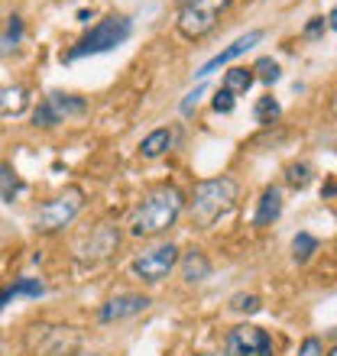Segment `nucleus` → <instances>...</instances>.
Masks as SVG:
<instances>
[{
  "label": "nucleus",
  "mask_w": 337,
  "mask_h": 356,
  "mask_svg": "<svg viewBox=\"0 0 337 356\" xmlns=\"http://www.w3.org/2000/svg\"><path fill=\"white\" fill-rule=\"evenodd\" d=\"M182 207H185V197L175 185H159L152 188L150 195H143V201L133 207L130 214V236H140V240H150V236H162L166 230L175 227V220L182 217Z\"/></svg>",
  "instance_id": "nucleus-1"
},
{
  "label": "nucleus",
  "mask_w": 337,
  "mask_h": 356,
  "mask_svg": "<svg viewBox=\"0 0 337 356\" xmlns=\"http://www.w3.org/2000/svg\"><path fill=\"white\" fill-rule=\"evenodd\" d=\"M237 197H240V185L234 178L217 175V178H201L191 188L188 197V217L198 230H211V227L234 211Z\"/></svg>",
  "instance_id": "nucleus-2"
},
{
  "label": "nucleus",
  "mask_w": 337,
  "mask_h": 356,
  "mask_svg": "<svg viewBox=\"0 0 337 356\" xmlns=\"http://www.w3.org/2000/svg\"><path fill=\"white\" fill-rule=\"evenodd\" d=\"M133 33V19L127 13H107L104 19H97L75 46L62 52V62H78V58H88V56H104L111 49L123 46Z\"/></svg>",
  "instance_id": "nucleus-3"
},
{
  "label": "nucleus",
  "mask_w": 337,
  "mask_h": 356,
  "mask_svg": "<svg viewBox=\"0 0 337 356\" xmlns=\"http://www.w3.org/2000/svg\"><path fill=\"white\" fill-rule=\"evenodd\" d=\"M84 211V191L78 185H68L62 188L56 197H49L42 204L36 207L33 214V230L42 236H52V234H62L65 227L75 224V217Z\"/></svg>",
  "instance_id": "nucleus-4"
},
{
  "label": "nucleus",
  "mask_w": 337,
  "mask_h": 356,
  "mask_svg": "<svg viewBox=\"0 0 337 356\" xmlns=\"http://www.w3.org/2000/svg\"><path fill=\"white\" fill-rule=\"evenodd\" d=\"M234 0H188L185 7L178 10V36L188 42H201L205 36L214 33V26L221 23V17L227 13Z\"/></svg>",
  "instance_id": "nucleus-5"
},
{
  "label": "nucleus",
  "mask_w": 337,
  "mask_h": 356,
  "mask_svg": "<svg viewBox=\"0 0 337 356\" xmlns=\"http://www.w3.org/2000/svg\"><path fill=\"white\" fill-rule=\"evenodd\" d=\"M29 356H75L81 353V334L68 324H36L26 334Z\"/></svg>",
  "instance_id": "nucleus-6"
},
{
  "label": "nucleus",
  "mask_w": 337,
  "mask_h": 356,
  "mask_svg": "<svg viewBox=\"0 0 337 356\" xmlns=\"http://www.w3.org/2000/svg\"><path fill=\"white\" fill-rule=\"evenodd\" d=\"M175 266H178V246L156 243L133 256L130 272H133V279H140L143 285H159L162 279H168V272L175 269Z\"/></svg>",
  "instance_id": "nucleus-7"
},
{
  "label": "nucleus",
  "mask_w": 337,
  "mask_h": 356,
  "mask_svg": "<svg viewBox=\"0 0 337 356\" xmlns=\"http://www.w3.org/2000/svg\"><path fill=\"white\" fill-rule=\"evenodd\" d=\"M117 246H120V230L113 224H94L88 234L81 236L75 243V256L81 263H104V259H111L117 253Z\"/></svg>",
  "instance_id": "nucleus-8"
},
{
  "label": "nucleus",
  "mask_w": 337,
  "mask_h": 356,
  "mask_svg": "<svg viewBox=\"0 0 337 356\" xmlns=\"http://www.w3.org/2000/svg\"><path fill=\"white\" fill-rule=\"evenodd\" d=\"M224 356H272V337L262 327L240 324L227 334Z\"/></svg>",
  "instance_id": "nucleus-9"
},
{
  "label": "nucleus",
  "mask_w": 337,
  "mask_h": 356,
  "mask_svg": "<svg viewBox=\"0 0 337 356\" xmlns=\"http://www.w3.org/2000/svg\"><path fill=\"white\" fill-rule=\"evenodd\" d=\"M150 305H152L150 295H143V291H123V295H113V298H107L101 308H97V321H101V324H117V321L143 314Z\"/></svg>",
  "instance_id": "nucleus-10"
},
{
  "label": "nucleus",
  "mask_w": 337,
  "mask_h": 356,
  "mask_svg": "<svg viewBox=\"0 0 337 356\" xmlns=\"http://www.w3.org/2000/svg\"><path fill=\"white\" fill-rule=\"evenodd\" d=\"M260 39H262V29H250V33H246V36L234 39V42H230V46H227L224 52H217L214 58H207L205 65L198 68V78H207V75H214L217 68H221V65H227V62H234L237 56H244L246 49H250V46H256V42H260Z\"/></svg>",
  "instance_id": "nucleus-11"
},
{
  "label": "nucleus",
  "mask_w": 337,
  "mask_h": 356,
  "mask_svg": "<svg viewBox=\"0 0 337 356\" xmlns=\"http://www.w3.org/2000/svg\"><path fill=\"white\" fill-rule=\"evenodd\" d=\"M46 295V285L39 279H29V275H23V279H13L10 285H3L0 289V311L7 308L13 298H42Z\"/></svg>",
  "instance_id": "nucleus-12"
},
{
  "label": "nucleus",
  "mask_w": 337,
  "mask_h": 356,
  "mask_svg": "<svg viewBox=\"0 0 337 356\" xmlns=\"http://www.w3.org/2000/svg\"><path fill=\"white\" fill-rule=\"evenodd\" d=\"M42 101L56 111V117L62 123H65L68 117H81V113L88 111V101H84V97H78V94H65V91H49Z\"/></svg>",
  "instance_id": "nucleus-13"
},
{
  "label": "nucleus",
  "mask_w": 337,
  "mask_h": 356,
  "mask_svg": "<svg viewBox=\"0 0 337 356\" xmlns=\"http://www.w3.org/2000/svg\"><path fill=\"white\" fill-rule=\"evenodd\" d=\"M178 269H182V279L188 285H195V282H205L211 275V263H207V256L201 250H188V253L178 256Z\"/></svg>",
  "instance_id": "nucleus-14"
},
{
  "label": "nucleus",
  "mask_w": 337,
  "mask_h": 356,
  "mask_svg": "<svg viewBox=\"0 0 337 356\" xmlns=\"http://www.w3.org/2000/svg\"><path fill=\"white\" fill-rule=\"evenodd\" d=\"M282 214V191L279 188H266L256 201V217H253V224L256 227H269L272 220H279Z\"/></svg>",
  "instance_id": "nucleus-15"
},
{
  "label": "nucleus",
  "mask_w": 337,
  "mask_h": 356,
  "mask_svg": "<svg viewBox=\"0 0 337 356\" xmlns=\"http://www.w3.org/2000/svg\"><path fill=\"white\" fill-rule=\"evenodd\" d=\"M29 107V91L23 85H0V117H19Z\"/></svg>",
  "instance_id": "nucleus-16"
},
{
  "label": "nucleus",
  "mask_w": 337,
  "mask_h": 356,
  "mask_svg": "<svg viewBox=\"0 0 337 356\" xmlns=\"http://www.w3.org/2000/svg\"><path fill=\"white\" fill-rule=\"evenodd\" d=\"M26 36V23L19 13H10L3 19V26H0V56H10V52H17L19 42Z\"/></svg>",
  "instance_id": "nucleus-17"
},
{
  "label": "nucleus",
  "mask_w": 337,
  "mask_h": 356,
  "mask_svg": "<svg viewBox=\"0 0 337 356\" xmlns=\"http://www.w3.org/2000/svg\"><path fill=\"white\" fill-rule=\"evenodd\" d=\"M172 143H175V133L168 130V127H159V130H152L150 136H143L140 143V156L143 159H159L172 149Z\"/></svg>",
  "instance_id": "nucleus-18"
},
{
  "label": "nucleus",
  "mask_w": 337,
  "mask_h": 356,
  "mask_svg": "<svg viewBox=\"0 0 337 356\" xmlns=\"http://www.w3.org/2000/svg\"><path fill=\"white\" fill-rule=\"evenodd\" d=\"M23 191V178L17 175V169L10 162H0V197L3 201H17Z\"/></svg>",
  "instance_id": "nucleus-19"
},
{
  "label": "nucleus",
  "mask_w": 337,
  "mask_h": 356,
  "mask_svg": "<svg viewBox=\"0 0 337 356\" xmlns=\"http://www.w3.org/2000/svg\"><path fill=\"white\" fill-rule=\"evenodd\" d=\"M253 81H256V75H253V68H230L224 75V91L230 94H246L253 88Z\"/></svg>",
  "instance_id": "nucleus-20"
},
{
  "label": "nucleus",
  "mask_w": 337,
  "mask_h": 356,
  "mask_svg": "<svg viewBox=\"0 0 337 356\" xmlns=\"http://www.w3.org/2000/svg\"><path fill=\"white\" fill-rule=\"evenodd\" d=\"M253 75H256V81H262V85H276L282 78V72H279V62L276 58H269V56H262L256 65H253Z\"/></svg>",
  "instance_id": "nucleus-21"
},
{
  "label": "nucleus",
  "mask_w": 337,
  "mask_h": 356,
  "mask_svg": "<svg viewBox=\"0 0 337 356\" xmlns=\"http://www.w3.org/2000/svg\"><path fill=\"white\" fill-rule=\"evenodd\" d=\"M279 101L272 97V94H266V97H260L256 101V111H253V117H256V123H272V120H279Z\"/></svg>",
  "instance_id": "nucleus-22"
},
{
  "label": "nucleus",
  "mask_w": 337,
  "mask_h": 356,
  "mask_svg": "<svg viewBox=\"0 0 337 356\" xmlns=\"http://www.w3.org/2000/svg\"><path fill=\"white\" fill-rule=\"evenodd\" d=\"M315 250H318V240H315L311 234H299L295 240H292V256H295L299 263H308Z\"/></svg>",
  "instance_id": "nucleus-23"
},
{
  "label": "nucleus",
  "mask_w": 337,
  "mask_h": 356,
  "mask_svg": "<svg viewBox=\"0 0 337 356\" xmlns=\"http://www.w3.org/2000/svg\"><path fill=\"white\" fill-rule=\"evenodd\" d=\"M285 181H289L292 188H308L311 165L308 162H295V165H289V169H285Z\"/></svg>",
  "instance_id": "nucleus-24"
},
{
  "label": "nucleus",
  "mask_w": 337,
  "mask_h": 356,
  "mask_svg": "<svg viewBox=\"0 0 337 356\" xmlns=\"http://www.w3.org/2000/svg\"><path fill=\"white\" fill-rule=\"evenodd\" d=\"M230 308L246 311V314H256V311L262 308V301L256 298V295H234V298H230Z\"/></svg>",
  "instance_id": "nucleus-25"
},
{
  "label": "nucleus",
  "mask_w": 337,
  "mask_h": 356,
  "mask_svg": "<svg viewBox=\"0 0 337 356\" xmlns=\"http://www.w3.org/2000/svg\"><path fill=\"white\" fill-rule=\"evenodd\" d=\"M211 107H214L217 113H230V111H234V94L221 88V91L214 94V101H211Z\"/></svg>",
  "instance_id": "nucleus-26"
},
{
  "label": "nucleus",
  "mask_w": 337,
  "mask_h": 356,
  "mask_svg": "<svg viewBox=\"0 0 337 356\" xmlns=\"http://www.w3.org/2000/svg\"><path fill=\"white\" fill-rule=\"evenodd\" d=\"M205 91H207V85H198L195 91H188V94H185V101H182V113H191V107H195L198 97H201Z\"/></svg>",
  "instance_id": "nucleus-27"
},
{
  "label": "nucleus",
  "mask_w": 337,
  "mask_h": 356,
  "mask_svg": "<svg viewBox=\"0 0 337 356\" xmlns=\"http://www.w3.org/2000/svg\"><path fill=\"white\" fill-rule=\"evenodd\" d=\"M324 350H321V340L318 337H308L305 343H301V353L299 356H321Z\"/></svg>",
  "instance_id": "nucleus-28"
},
{
  "label": "nucleus",
  "mask_w": 337,
  "mask_h": 356,
  "mask_svg": "<svg viewBox=\"0 0 337 356\" xmlns=\"http://www.w3.org/2000/svg\"><path fill=\"white\" fill-rule=\"evenodd\" d=\"M324 26H328V23H324V17H315V19L308 23V26H305V36H318V33H321Z\"/></svg>",
  "instance_id": "nucleus-29"
},
{
  "label": "nucleus",
  "mask_w": 337,
  "mask_h": 356,
  "mask_svg": "<svg viewBox=\"0 0 337 356\" xmlns=\"http://www.w3.org/2000/svg\"><path fill=\"white\" fill-rule=\"evenodd\" d=\"M324 23H328V26H331V29H334V33H337V7H334V10H331V13H328V19H324Z\"/></svg>",
  "instance_id": "nucleus-30"
},
{
  "label": "nucleus",
  "mask_w": 337,
  "mask_h": 356,
  "mask_svg": "<svg viewBox=\"0 0 337 356\" xmlns=\"http://www.w3.org/2000/svg\"><path fill=\"white\" fill-rule=\"evenodd\" d=\"M198 356H221V353H198Z\"/></svg>",
  "instance_id": "nucleus-31"
},
{
  "label": "nucleus",
  "mask_w": 337,
  "mask_h": 356,
  "mask_svg": "<svg viewBox=\"0 0 337 356\" xmlns=\"http://www.w3.org/2000/svg\"><path fill=\"white\" fill-rule=\"evenodd\" d=\"M75 356H97V353H75Z\"/></svg>",
  "instance_id": "nucleus-32"
},
{
  "label": "nucleus",
  "mask_w": 337,
  "mask_h": 356,
  "mask_svg": "<svg viewBox=\"0 0 337 356\" xmlns=\"http://www.w3.org/2000/svg\"><path fill=\"white\" fill-rule=\"evenodd\" d=\"M328 356H337V347H334V350H331V353H328Z\"/></svg>",
  "instance_id": "nucleus-33"
}]
</instances>
